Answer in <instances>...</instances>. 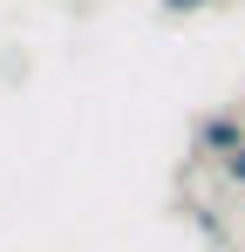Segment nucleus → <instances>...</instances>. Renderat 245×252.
I'll return each instance as SVG.
<instances>
[{"label":"nucleus","mask_w":245,"mask_h":252,"mask_svg":"<svg viewBox=\"0 0 245 252\" xmlns=\"http://www.w3.org/2000/svg\"><path fill=\"white\" fill-rule=\"evenodd\" d=\"M198 150L225 164L232 150H245V123H239V116H204V123H198Z\"/></svg>","instance_id":"f257e3e1"},{"label":"nucleus","mask_w":245,"mask_h":252,"mask_svg":"<svg viewBox=\"0 0 245 252\" xmlns=\"http://www.w3.org/2000/svg\"><path fill=\"white\" fill-rule=\"evenodd\" d=\"M218 170H225L232 184H245V150H232V157H225V164H218Z\"/></svg>","instance_id":"f03ea898"},{"label":"nucleus","mask_w":245,"mask_h":252,"mask_svg":"<svg viewBox=\"0 0 245 252\" xmlns=\"http://www.w3.org/2000/svg\"><path fill=\"white\" fill-rule=\"evenodd\" d=\"M163 14H198V7H211V0H157Z\"/></svg>","instance_id":"7ed1b4c3"}]
</instances>
